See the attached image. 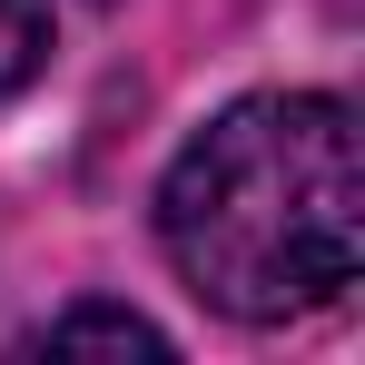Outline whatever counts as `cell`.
I'll return each instance as SVG.
<instances>
[{"label": "cell", "mask_w": 365, "mask_h": 365, "mask_svg": "<svg viewBox=\"0 0 365 365\" xmlns=\"http://www.w3.org/2000/svg\"><path fill=\"white\" fill-rule=\"evenodd\" d=\"M158 247L237 326H287L365 267V138L326 89L237 99L158 178Z\"/></svg>", "instance_id": "1"}, {"label": "cell", "mask_w": 365, "mask_h": 365, "mask_svg": "<svg viewBox=\"0 0 365 365\" xmlns=\"http://www.w3.org/2000/svg\"><path fill=\"white\" fill-rule=\"evenodd\" d=\"M40 346L50 356H89V346H109V356H168V336L148 316H128V306H69L60 326H40Z\"/></svg>", "instance_id": "2"}, {"label": "cell", "mask_w": 365, "mask_h": 365, "mask_svg": "<svg viewBox=\"0 0 365 365\" xmlns=\"http://www.w3.org/2000/svg\"><path fill=\"white\" fill-rule=\"evenodd\" d=\"M50 60V0H0V89H30Z\"/></svg>", "instance_id": "3"}]
</instances>
